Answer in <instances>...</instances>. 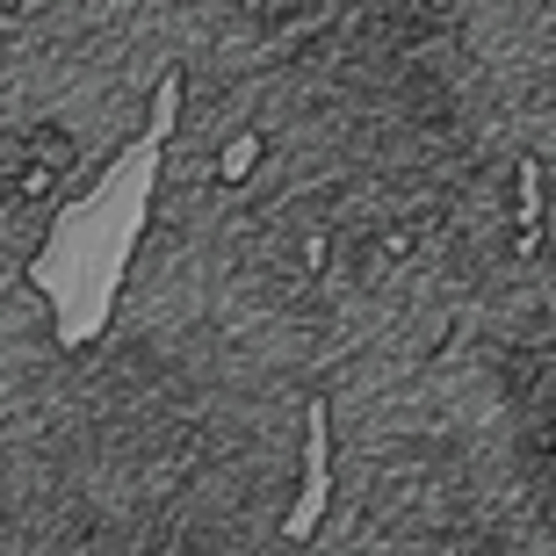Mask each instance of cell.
I'll return each mask as SVG.
<instances>
[{
	"label": "cell",
	"instance_id": "6da1fadb",
	"mask_svg": "<svg viewBox=\"0 0 556 556\" xmlns=\"http://www.w3.org/2000/svg\"><path fill=\"white\" fill-rule=\"evenodd\" d=\"M73 340L59 332V304L37 282H22L0 296V427H15L59 391Z\"/></svg>",
	"mask_w": 556,
	"mask_h": 556
},
{
	"label": "cell",
	"instance_id": "7a4b0ae2",
	"mask_svg": "<svg viewBox=\"0 0 556 556\" xmlns=\"http://www.w3.org/2000/svg\"><path fill=\"white\" fill-rule=\"evenodd\" d=\"M8 8H15V0H8Z\"/></svg>",
	"mask_w": 556,
	"mask_h": 556
}]
</instances>
